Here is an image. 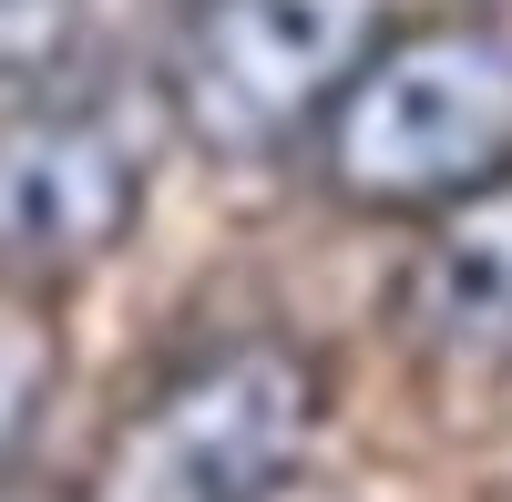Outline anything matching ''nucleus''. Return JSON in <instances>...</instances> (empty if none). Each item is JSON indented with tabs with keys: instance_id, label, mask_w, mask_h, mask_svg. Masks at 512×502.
I'll use <instances>...</instances> for the list:
<instances>
[{
	"instance_id": "nucleus-1",
	"label": "nucleus",
	"mask_w": 512,
	"mask_h": 502,
	"mask_svg": "<svg viewBox=\"0 0 512 502\" xmlns=\"http://www.w3.org/2000/svg\"><path fill=\"white\" fill-rule=\"evenodd\" d=\"M318 164L369 216H441L512 175V31L461 11L379 31L318 113Z\"/></svg>"
},
{
	"instance_id": "nucleus-2",
	"label": "nucleus",
	"mask_w": 512,
	"mask_h": 502,
	"mask_svg": "<svg viewBox=\"0 0 512 502\" xmlns=\"http://www.w3.org/2000/svg\"><path fill=\"white\" fill-rule=\"evenodd\" d=\"M318 441V359L297 339H226L185 359L103 441L82 502H277Z\"/></svg>"
},
{
	"instance_id": "nucleus-3",
	"label": "nucleus",
	"mask_w": 512,
	"mask_h": 502,
	"mask_svg": "<svg viewBox=\"0 0 512 502\" xmlns=\"http://www.w3.org/2000/svg\"><path fill=\"white\" fill-rule=\"evenodd\" d=\"M379 31L390 0H195L175 41V113L226 164L287 154L297 134H318Z\"/></svg>"
},
{
	"instance_id": "nucleus-4",
	"label": "nucleus",
	"mask_w": 512,
	"mask_h": 502,
	"mask_svg": "<svg viewBox=\"0 0 512 502\" xmlns=\"http://www.w3.org/2000/svg\"><path fill=\"white\" fill-rule=\"evenodd\" d=\"M144 216V154L103 103H31L0 123V277L41 287L113 257Z\"/></svg>"
},
{
	"instance_id": "nucleus-5",
	"label": "nucleus",
	"mask_w": 512,
	"mask_h": 502,
	"mask_svg": "<svg viewBox=\"0 0 512 502\" xmlns=\"http://www.w3.org/2000/svg\"><path fill=\"white\" fill-rule=\"evenodd\" d=\"M400 308H410L420 339L451 349V359H502L512 349V175L472 185L461 205L431 216Z\"/></svg>"
},
{
	"instance_id": "nucleus-6",
	"label": "nucleus",
	"mask_w": 512,
	"mask_h": 502,
	"mask_svg": "<svg viewBox=\"0 0 512 502\" xmlns=\"http://www.w3.org/2000/svg\"><path fill=\"white\" fill-rule=\"evenodd\" d=\"M62 380V328L41 318L31 287H0V472H11L21 431L41 421V400Z\"/></svg>"
},
{
	"instance_id": "nucleus-7",
	"label": "nucleus",
	"mask_w": 512,
	"mask_h": 502,
	"mask_svg": "<svg viewBox=\"0 0 512 502\" xmlns=\"http://www.w3.org/2000/svg\"><path fill=\"white\" fill-rule=\"evenodd\" d=\"M0 502H82L72 482H31V472H0Z\"/></svg>"
},
{
	"instance_id": "nucleus-8",
	"label": "nucleus",
	"mask_w": 512,
	"mask_h": 502,
	"mask_svg": "<svg viewBox=\"0 0 512 502\" xmlns=\"http://www.w3.org/2000/svg\"><path fill=\"white\" fill-rule=\"evenodd\" d=\"M11 11H21V0H0V21H11Z\"/></svg>"
}]
</instances>
